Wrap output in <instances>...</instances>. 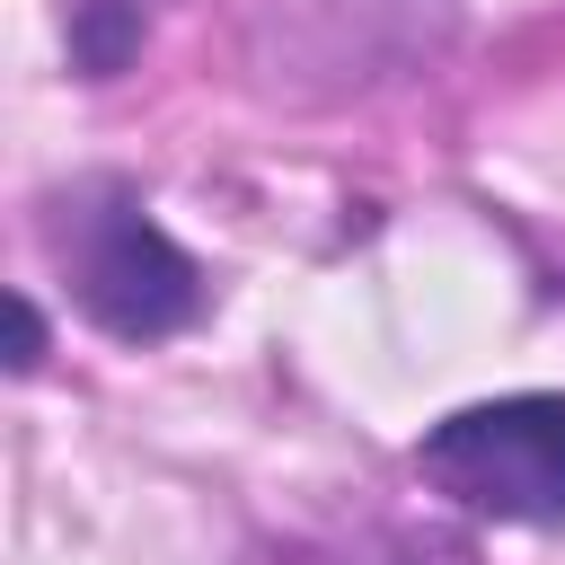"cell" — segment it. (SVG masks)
I'll use <instances>...</instances> for the list:
<instances>
[{"instance_id":"obj_1","label":"cell","mask_w":565,"mask_h":565,"mask_svg":"<svg viewBox=\"0 0 565 565\" xmlns=\"http://www.w3.org/2000/svg\"><path fill=\"white\" fill-rule=\"evenodd\" d=\"M53 256L71 274V300L124 335V344H150V335H177L194 309H203V265L141 212V194L124 185H71L53 194Z\"/></svg>"},{"instance_id":"obj_2","label":"cell","mask_w":565,"mask_h":565,"mask_svg":"<svg viewBox=\"0 0 565 565\" xmlns=\"http://www.w3.org/2000/svg\"><path fill=\"white\" fill-rule=\"evenodd\" d=\"M415 468L486 521H565V397H486L424 433Z\"/></svg>"},{"instance_id":"obj_3","label":"cell","mask_w":565,"mask_h":565,"mask_svg":"<svg viewBox=\"0 0 565 565\" xmlns=\"http://www.w3.org/2000/svg\"><path fill=\"white\" fill-rule=\"evenodd\" d=\"M9 318H18V353H9V362L26 371V362L44 353V327H35V309H26V300H9Z\"/></svg>"}]
</instances>
